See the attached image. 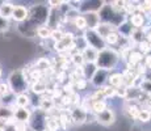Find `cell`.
<instances>
[{"instance_id": "3", "label": "cell", "mask_w": 151, "mask_h": 131, "mask_svg": "<svg viewBox=\"0 0 151 131\" xmlns=\"http://www.w3.org/2000/svg\"><path fill=\"white\" fill-rule=\"evenodd\" d=\"M49 5H43V4H36V5H32L29 8V17H28V21L30 24H33L34 26H42L46 25V21H47V17H49Z\"/></svg>"}, {"instance_id": "29", "label": "cell", "mask_w": 151, "mask_h": 131, "mask_svg": "<svg viewBox=\"0 0 151 131\" xmlns=\"http://www.w3.org/2000/svg\"><path fill=\"white\" fill-rule=\"evenodd\" d=\"M120 38H121V36L117 33V30H116V31H112V33H109L108 36L104 38V42H105L106 47H108V46H117V43H118V41H120Z\"/></svg>"}, {"instance_id": "46", "label": "cell", "mask_w": 151, "mask_h": 131, "mask_svg": "<svg viewBox=\"0 0 151 131\" xmlns=\"http://www.w3.org/2000/svg\"><path fill=\"white\" fill-rule=\"evenodd\" d=\"M4 131H16V130H14V121L9 122V123H8V126L5 127Z\"/></svg>"}, {"instance_id": "20", "label": "cell", "mask_w": 151, "mask_h": 131, "mask_svg": "<svg viewBox=\"0 0 151 131\" xmlns=\"http://www.w3.org/2000/svg\"><path fill=\"white\" fill-rule=\"evenodd\" d=\"M53 67V63H51V60L49 59V58H40V59H37V62L34 63V68L38 69L40 72H42L43 75L46 74V72L49 71V69Z\"/></svg>"}, {"instance_id": "28", "label": "cell", "mask_w": 151, "mask_h": 131, "mask_svg": "<svg viewBox=\"0 0 151 131\" xmlns=\"http://www.w3.org/2000/svg\"><path fill=\"white\" fill-rule=\"evenodd\" d=\"M68 58H70V62L74 64V67H82V66L86 64V63H84V59H83V55L80 51L72 52V54L68 55Z\"/></svg>"}, {"instance_id": "41", "label": "cell", "mask_w": 151, "mask_h": 131, "mask_svg": "<svg viewBox=\"0 0 151 131\" xmlns=\"http://www.w3.org/2000/svg\"><path fill=\"white\" fill-rule=\"evenodd\" d=\"M11 93L9 91V87H8L7 83H0V100H1L3 97H5V96H8Z\"/></svg>"}, {"instance_id": "22", "label": "cell", "mask_w": 151, "mask_h": 131, "mask_svg": "<svg viewBox=\"0 0 151 131\" xmlns=\"http://www.w3.org/2000/svg\"><path fill=\"white\" fill-rule=\"evenodd\" d=\"M13 7H14L13 3L1 1V4H0V17H3L5 20H9L13 12Z\"/></svg>"}, {"instance_id": "5", "label": "cell", "mask_w": 151, "mask_h": 131, "mask_svg": "<svg viewBox=\"0 0 151 131\" xmlns=\"http://www.w3.org/2000/svg\"><path fill=\"white\" fill-rule=\"evenodd\" d=\"M83 38L86 41L87 46L88 47H92L97 51H101L106 47L105 42H104V38H101L97 34L96 30H91V29H87V30L83 31Z\"/></svg>"}, {"instance_id": "50", "label": "cell", "mask_w": 151, "mask_h": 131, "mask_svg": "<svg viewBox=\"0 0 151 131\" xmlns=\"http://www.w3.org/2000/svg\"><path fill=\"white\" fill-rule=\"evenodd\" d=\"M150 114H151V109H150Z\"/></svg>"}, {"instance_id": "16", "label": "cell", "mask_w": 151, "mask_h": 131, "mask_svg": "<svg viewBox=\"0 0 151 131\" xmlns=\"http://www.w3.org/2000/svg\"><path fill=\"white\" fill-rule=\"evenodd\" d=\"M57 110L53 112L51 114H47V118H46V130H47V131H60V126H59V121H58Z\"/></svg>"}, {"instance_id": "8", "label": "cell", "mask_w": 151, "mask_h": 131, "mask_svg": "<svg viewBox=\"0 0 151 131\" xmlns=\"http://www.w3.org/2000/svg\"><path fill=\"white\" fill-rule=\"evenodd\" d=\"M110 72L105 71V69H100L97 68V71L95 72V75L92 76V79L89 80V83L95 87V88H103V87L108 85V79H109Z\"/></svg>"}, {"instance_id": "23", "label": "cell", "mask_w": 151, "mask_h": 131, "mask_svg": "<svg viewBox=\"0 0 151 131\" xmlns=\"http://www.w3.org/2000/svg\"><path fill=\"white\" fill-rule=\"evenodd\" d=\"M32 104L30 96L27 93H21V94H17L14 97V106L16 107H29Z\"/></svg>"}, {"instance_id": "4", "label": "cell", "mask_w": 151, "mask_h": 131, "mask_svg": "<svg viewBox=\"0 0 151 131\" xmlns=\"http://www.w3.org/2000/svg\"><path fill=\"white\" fill-rule=\"evenodd\" d=\"M46 118L47 114L40 109H33L30 119L28 122V127L33 131H45L46 130Z\"/></svg>"}, {"instance_id": "42", "label": "cell", "mask_w": 151, "mask_h": 131, "mask_svg": "<svg viewBox=\"0 0 151 131\" xmlns=\"http://www.w3.org/2000/svg\"><path fill=\"white\" fill-rule=\"evenodd\" d=\"M14 130L16 131H27L28 130V123L14 121Z\"/></svg>"}, {"instance_id": "17", "label": "cell", "mask_w": 151, "mask_h": 131, "mask_svg": "<svg viewBox=\"0 0 151 131\" xmlns=\"http://www.w3.org/2000/svg\"><path fill=\"white\" fill-rule=\"evenodd\" d=\"M29 89L33 94L36 96H43L46 92H47V83L43 80H40V81H36V83H30L29 84Z\"/></svg>"}, {"instance_id": "26", "label": "cell", "mask_w": 151, "mask_h": 131, "mask_svg": "<svg viewBox=\"0 0 151 131\" xmlns=\"http://www.w3.org/2000/svg\"><path fill=\"white\" fill-rule=\"evenodd\" d=\"M14 104L12 106H7V105L0 104V118L7 119V121H13V110H14Z\"/></svg>"}, {"instance_id": "13", "label": "cell", "mask_w": 151, "mask_h": 131, "mask_svg": "<svg viewBox=\"0 0 151 131\" xmlns=\"http://www.w3.org/2000/svg\"><path fill=\"white\" fill-rule=\"evenodd\" d=\"M32 110L29 107H14L13 110V119L17 122H24L28 123L30 119Z\"/></svg>"}, {"instance_id": "36", "label": "cell", "mask_w": 151, "mask_h": 131, "mask_svg": "<svg viewBox=\"0 0 151 131\" xmlns=\"http://www.w3.org/2000/svg\"><path fill=\"white\" fill-rule=\"evenodd\" d=\"M63 36H65V30H63L62 28L55 29V30H51L50 41H53V43H55V42H59V41L63 38Z\"/></svg>"}, {"instance_id": "6", "label": "cell", "mask_w": 151, "mask_h": 131, "mask_svg": "<svg viewBox=\"0 0 151 131\" xmlns=\"http://www.w3.org/2000/svg\"><path fill=\"white\" fill-rule=\"evenodd\" d=\"M114 122H116V113L110 106L106 107L104 112L96 114V123L101 125V126H104V127L113 126Z\"/></svg>"}, {"instance_id": "44", "label": "cell", "mask_w": 151, "mask_h": 131, "mask_svg": "<svg viewBox=\"0 0 151 131\" xmlns=\"http://www.w3.org/2000/svg\"><path fill=\"white\" fill-rule=\"evenodd\" d=\"M14 121V119H13ZM9 122H12V121H7V119H1L0 118V131H4L5 130V127L8 126V123Z\"/></svg>"}, {"instance_id": "32", "label": "cell", "mask_w": 151, "mask_h": 131, "mask_svg": "<svg viewBox=\"0 0 151 131\" xmlns=\"http://www.w3.org/2000/svg\"><path fill=\"white\" fill-rule=\"evenodd\" d=\"M109 105L106 102L105 100H101V101H95L93 104H92V107H91V112L93 113V114H99V113L104 112V110L108 107Z\"/></svg>"}, {"instance_id": "1", "label": "cell", "mask_w": 151, "mask_h": 131, "mask_svg": "<svg viewBox=\"0 0 151 131\" xmlns=\"http://www.w3.org/2000/svg\"><path fill=\"white\" fill-rule=\"evenodd\" d=\"M120 54L117 52L114 47H105L104 50L99 51L97 59H96V67L100 69H105L108 72H112L116 68V66L120 62Z\"/></svg>"}, {"instance_id": "7", "label": "cell", "mask_w": 151, "mask_h": 131, "mask_svg": "<svg viewBox=\"0 0 151 131\" xmlns=\"http://www.w3.org/2000/svg\"><path fill=\"white\" fill-rule=\"evenodd\" d=\"M75 39V34L71 33V31H65V36L63 38L59 41V42H55L53 43V47H54V51L58 52V54H67V50L70 47L72 42Z\"/></svg>"}, {"instance_id": "47", "label": "cell", "mask_w": 151, "mask_h": 131, "mask_svg": "<svg viewBox=\"0 0 151 131\" xmlns=\"http://www.w3.org/2000/svg\"><path fill=\"white\" fill-rule=\"evenodd\" d=\"M3 76V71H1V68H0V77Z\"/></svg>"}, {"instance_id": "18", "label": "cell", "mask_w": 151, "mask_h": 131, "mask_svg": "<svg viewBox=\"0 0 151 131\" xmlns=\"http://www.w3.org/2000/svg\"><path fill=\"white\" fill-rule=\"evenodd\" d=\"M95 30L97 31V34L101 37V38H105V37L108 36L109 33H112V31H116V30H117V28H116L114 25L109 24V22H100V24L97 25V28L95 29Z\"/></svg>"}, {"instance_id": "19", "label": "cell", "mask_w": 151, "mask_h": 131, "mask_svg": "<svg viewBox=\"0 0 151 131\" xmlns=\"http://www.w3.org/2000/svg\"><path fill=\"white\" fill-rule=\"evenodd\" d=\"M133 30H134V28L130 25V22L127 21V19L124 20V21L117 26V33L120 34L121 37H124V38H130Z\"/></svg>"}, {"instance_id": "10", "label": "cell", "mask_w": 151, "mask_h": 131, "mask_svg": "<svg viewBox=\"0 0 151 131\" xmlns=\"http://www.w3.org/2000/svg\"><path fill=\"white\" fill-rule=\"evenodd\" d=\"M29 17V8L25 7V5L17 4L13 7V12L12 16H11V20H13L17 24H21V22L27 21Z\"/></svg>"}, {"instance_id": "31", "label": "cell", "mask_w": 151, "mask_h": 131, "mask_svg": "<svg viewBox=\"0 0 151 131\" xmlns=\"http://www.w3.org/2000/svg\"><path fill=\"white\" fill-rule=\"evenodd\" d=\"M137 121L139 123L145 125V123H149L151 121V114H150V110L149 109H145V107H141L138 113V117H137Z\"/></svg>"}, {"instance_id": "51", "label": "cell", "mask_w": 151, "mask_h": 131, "mask_svg": "<svg viewBox=\"0 0 151 131\" xmlns=\"http://www.w3.org/2000/svg\"><path fill=\"white\" fill-rule=\"evenodd\" d=\"M45 131H47V130H45Z\"/></svg>"}, {"instance_id": "34", "label": "cell", "mask_w": 151, "mask_h": 131, "mask_svg": "<svg viewBox=\"0 0 151 131\" xmlns=\"http://www.w3.org/2000/svg\"><path fill=\"white\" fill-rule=\"evenodd\" d=\"M137 87L139 88V91L143 93V94L151 97V81H146V80H142L141 79Z\"/></svg>"}, {"instance_id": "43", "label": "cell", "mask_w": 151, "mask_h": 131, "mask_svg": "<svg viewBox=\"0 0 151 131\" xmlns=\"http://www.w3.org/2000/svg\"><path fill=\"white\" fill-rule=\"evenodd\" d=\"M143 64L147 69H151V52L143 58Z\"/></svg>"}, {"instance_id": "35", "label": "cell", "mask_w": 151, "mask_h": 131, "mask_svg": "<svg viewBox=\"0 0 151 131\" xmlns=\"http://www.w3.org/2000/svg\"><path fill=\"white\" fill-rule=\"evenodd\" d=\"M72 25L75 26V28L78 29L79 31H84V30H87V24H86V20H84V17H83V14L80 13L79 16L75 19V21L72 22Z\"/></svg>"}, {"instance_id": "11", "label": "cell", "mask_w": 151, "mask_h": 131, "mask_svg": "<svg viewBox=\"0 0 151 131\" xmlns=\"http://www.w3.org/2000/svg\"><path fill=\"white\" fill-rule=\"evenodd\" d=\"M17 30H19L24 37H28V38H34V37H37V26L30 24L28 20L24 22H21V24H19Z\"/></svg>"}, {"instance_id": "2", "label": "cell", "mask_w": 151, "mask_h": 131, "mask_svg": "<svg viewBox=\"0 0 151 131\" xmlns=\"http://www.w3.org/2000/svg\"><path fill=\"white\" fill-rule=\"evenodd\" d=\"M8 87H9L11 93L14 96L27 93L29 89V80L28 76L24 74L22 69H13L8 76Z\"/></svg>"}, {"instance_id": "15", "label": "cell", "mask_w": 151, "mask_h": 131, "mask_svg": "<svg viewBox=\"0 0 151 131\" xmlns=\"http://www.w3.org/2000/svg\"><path fill=\"white\" fill-rule=\"evenodd\" d=\"M143 58L145 57L137 50V49H133V50L129 51V54H127V58H126V60H125V62H126L127 64L135 67V66L141 64V63H143Z\"/></svg>"}, {"instance_id": "21", "label": "cell", "mask_w": 151, "mask_h": 131, "mask_svg": "<svg viewBox=\"0 0 151 131\" xmlns=\"http://www.w3.org/2000/svg\"><path fill=\"white\" fill-rule=\"evenodd\" d=\"M82 55H83V59H84V63H96V59H97V55H99V51L95 50L92 47H88L87 46L86 49L82 51Z\"/></svg>"}, {"instance_id": "14", "label": "cell", "mask_w": 151, "mask_h": 131, "mask_svg": "<svg viewBox=\"0 0 151 131\" xmlns=\"http://www.w3.org/2000/svg\"><path fill=\"white\" fill-rule=\"evenodd\" d=\"M84 20H86L87 24V29H91V30H95L97 28V25L100 24V19H99L97 12H87V13H82Z\"/></svg>"}, {"instance_id": "39", "label": "cell", "mask_w": 151, "mask_h": 131, "mask_svg": "<svg viewBox=\"0 0 151 131\" xmlns=\"http://www.w3.org/2000/svg\"><path fill=\"white\" fill-rule=\"evenodd\" d=\"M11 29L9 20H5L3 17H0V33H7Z\"/></svg>"}, {"instance_id": "40", "label": "cell", "mask_w": 151, "mask_h": 131, "mask_svg": "<svg viewBox=\"0 0 151 131\" xmlns=\"http://www.w3.org/2000/svg\"><path fill=\"white\" fill-rule=\"evenodd\" d=\"M116 96L120 97V98L126 100V97H127V87L121 85V87H118V88H116Z\"/></svg>"}, {"instance_id": "9", "label": "cell", "mask_w": 151, "mask_h": 131, "mask_svg": "<svg viewBox=\"0 0 151 131\" xmlns=\"http://www.w3.org/2000/svg\"><path fill=\"white\" fill-rule=\"evenodd\" d=\"M70 119H71V125H78L82 126L86 123V118H87V113L84 112L80 106H74L68 110Z\"/></svg>"}, {"instance_id": "38", "label": "cell", "mask_w": 151, "mask_h": 131, "mask_svg": "<svg viewBox=\"0 0 151 131\" xmlns=\"http://www.w3.org/2000/svg\"><path fill=\"white\" fill-rule=\"evenodd\" d=\"M103 93H104V97L105 98H112V97H116V88L110 85H105L103 87Z\"/></svg>"}, {"instance_id": "27", "label": "cell", "mask_w": 151, "mask_h": 131, "mask_svg": "<svg viewBox=\"0 0 151 131\" xmlns=\"http://www.w3.org/2000/svg\"><path fill=\"white\" fill-rule=\"evenodd\" d=\"M97 71V67L93 63H86L83 66V75H84V80H87L89 83V80L92 79V76L95 75V72Z\"/></svg>"}, {"instance_id": "33", "label": "cell", "mask_w": 151, "mask_h": 131, "mask_svg": "<svg viewBox=\"0 0 151 131\" xmlns=\"http://www.w3.org/2000/svg\"><path fill=\"white\" fill-rule=\"evenodd\" d=\"M135 49H137V50L141 52V54L143 55V57H146V55H149L150 52H151V43H150L146 38H145L141 43H138L137 47H135Z\"/></svg>"}, {"instance_id": "25", "label": "cell", "mask_w": 151, "mask_h": 131, "mask_svg": "<svg viewBox=\"0 0 151 131\" xmlns=\"http://www.w3.org/2000/svg\"><path fill=\"white\" fill-rule=\"evenodd\" d=\"M139 110H141V106L135 102H127L126 107H125V113L130 119H137Z\"/></svg>"}, {"instance_id": "37", "label": "cell", "mask_w": 151, "mask_h": 131, "mask_svg": "<svg viewBox=\"0 0 151 131\" xmlns=\"http://www.w3.org/2000/svg\"><path fill=\"white\" fill-rule=\"evenodd\" d=\"M88 81L87 80H84V79H80V80H78L76 83L74 84V91L76 92V93H79V92H82V91H86L87 89V87H88Z\"/></svg>"}, {"instance_id": "45", "label": "cell", "mask_w": 151, "mask_h": 131, "mask_svg": "<svg viewBox=\"0 0 151 131\" xmlns=\"http://www.w3.org/2000/svg\"><path fill=\"white\" fill-rule=\"evenodd\" d=\"M142 80H146V81H151V69H147L146 74L142 76Z\"/></svg>"}, {"instance_id": "49", "label": "cell", "mask_w": 151, "mask_h": 131, "mask_svg": "<svg viewBox=\"0 0 151 131\" xmlns=\"http://www.w3.org/2000/svg\"><path fill=\"white\" fill-rule=\"evenodd\" d=\"M142 131H150V130H142Z\"/></svg>"}, {"instance_id": "24", "label": "cell", "mask_w": 151, "mask_h": 131, "mask_svg": "<svg viewBox=\"0 0 151 131\" xmlns=\"http://www.w3.org/2000/svg\"><path fill=\"white\" fill-rule=\"evenodd\" d=\"M108 85L113 88H118V87L124 85V79L121 72H110L109 79H108Z\"/></svg>"}, {"instance_id": "30", "label": "cell", "mask_w": 151, "mask_h": 131, "mask_svg": "<svg viewBox=\"0 0 151 131\" xmlns=\"http://www.w3.org/2000/svg\"><path fill=\"white\" fill-rule=\"evenodd\" d=\"M50 36H51V29L47 28L46 25H42V26H38V28H37V37L41 38L42 41L50 39Z\"/></svg>"}, {"instance_id": "12", "label": "cell", "mask_w": 151, "mask_h": 131, "mask_svg": "<svg viewBox=\"0 0 151 131\" xmlns=\"http://www.w3.org/2000/svg\"><path fill=\"white\" fill-rule=\"evenodd\" d=\"M127 21L130 22V25L134 29H143L146 26L147 20L142 13L135 12V13H132L130 16H127Z\"/></svg>"}, {"instance_id": "48", "label": "cell", "mask_w": 151, "mask_h": 131, "mask_svg": "<svg viewBox=\"0 0 151 131\" xmlns=\"http://www.w3.org/2000/svg\"><path fill=\"white\" fill-rule=\"evenodd\" d=\"M27 131H33V130H30V129H29V127H28V130Z\"/></svg>"}]
</instances>
